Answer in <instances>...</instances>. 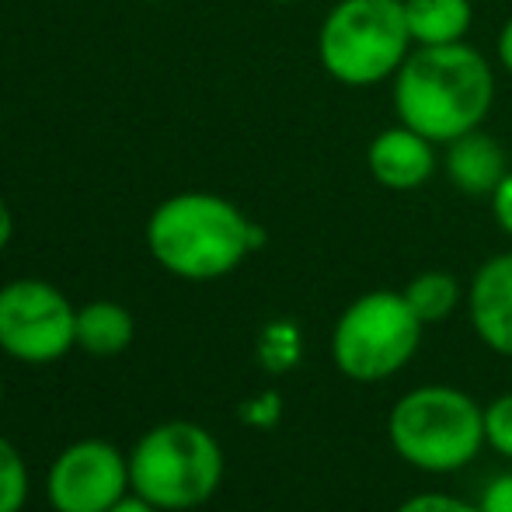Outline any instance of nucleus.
I'll list each match as a JSON object with an SVG mask.
<instances>
[{
	"instance_id": "f257e3e1",
	"label": "nucleus",
	"mask_w": 512,
	"mask_h": 512,
	"mask_svg": "<svg viewBox=\"0 0 512 512\" xmlns=\"http://www.w3.org/2000/svg\"><path fill=\"white\" fill-rule=\"evenodd\" d=\"M495 102L492 63L467 42L415 46L394 74V112L432 143L481 129Z\"/></svg>"
},
{
	"instance_id": "f03ea898",
	"label": "nucleus",
	"mask_w": 512,
	"mask_h": 512,
	"mask_svg": "<svg viewBox=\"0 0 512 512\" xmlns=\"http://www.w3.org/2000/svg\"><path fill=\"white\" fill-rule=\"evenodd\" d=\"M262 244V227L216 192H178L147 220V248L154 262L189 283L230 276Z\"/></svg>"
},
{
	"instance_id": "7ed1b4c3",
	"label": "nucleus",
	"mask_w": 512,
	"mask_h": 512,
	"mask_svg": "<svg viewBox=\"0 0 512 512\" xmlns=\"http://www.w3.org/2000/svg\"><path fill=\"white\" fill-rule=\"evenodd\" d=\"M387 439L415 471L453 474L485 446V408L457 387H415L387 415Z\"/></svg>"
},
{
	"instance_id": "20e7f679",
	"label": "nucleus",
	"mask_w": 512,
	"mask_h": 512,
	"mask_svg": "<svg viewBox=\"0 0 512 512\" xmlns=\"http://www.w3.org/2000/svg\"><path fill=\"white\" fill-rule=\"evenodd\" d=\"M415 49L401 0H338L317 32V60L345 88L394 81Z\"/></svg>"
},
{
	"instance_id": "39448f33",
	"label": "nucleus",
	"mask_w": 512,
	"mask_h": 512,
	"mask_svg": "<svg viewBox=\"0 0 512 512\" xmlns=\"http://www.w3.org/2000/svg\"><path fill=\"white\" fill-rule=\"evenodd\" d=\"M223 481V450L196 422H164L143 432L129 453V485L161 512L196 509Z\"/></svg>"
},
{
	"instance_id": "423d86ee",
	"label": "nucleus",
	"mask_w": 512,
	"mask_h": 512,
	"mask_svg": "<svg viewBox=\"0 0 512 512\" xmlns=\"http://www.w3.org/2000/svg\"><path fill=\"white\" fill-rule=\"evenodd\" d=\"M425 324L408 307L405 293L370 290L338 314L331 328V359L342 377L380 384L405 370L422 345Z\"/></svg>"
},
{
	"instance_id": "0eeeda50",
	"label": "nucleus",
	"mask_w": 512,
	"mask_h": 512,
	"mask_svg": "<svg viewBox=\"0 0 512 512\" xmlns=\"http://www.w3.org/2000/svg\"><path fill=\"white\" fill-rule=\"evenodd\" d=\"M77 345V310L46 279L0 286V349L28 366L63 359Z\"/></svg>"
},
{
	"instance_id": "6e6552de",
	"label": "nucleus",
	"mask_w": 512,
	"mask_h": 512,
	"mask_svg": "<svg viewBox=\"0 0 512 512\" xmlns=\"http://www.w3.org/2000/svg\"><path fill=\"white\" fill-rule=\"evenodd\" d=\"M46 492L56 512H108L133 492L129 457L105 439H81L53 460Z\"/></svg>"
},
{
	"instance_id": "1a4fd4ad",
	"label": "nucleus",
	"mask_w": 512,
	"mask_h": 512,
	"mask_svg": "<svg viewBox=\"0 0 512 512\" xmlns=\"http://www.w3.org/2000/svg\"><path fill=\"white\" fill-rule=\"evenodd\" d=\"M366 168H370L373 182L384 185V189L411 192V189H422L436 175L439 154L429 136H422L418 129L398 122V126L384 129V133H377L370 140Z\"/></svg>"
},
{
	"instance_id": "9d476101",
	"label": "nucleus",
	"mask_w": 512,
	"mask_h": 512,
	"mask_svg": "<svg viewBox=\"0 0 512 512\" xmlns=\"http://www.w3.org/2000/svg\"><path fill=\"white\" fill-rule=\"evenodd\" d=\"M471 328L492 352L512 359V251L492 255L467 286Z\"/></svg>"
},
{
	"instance_id": "9b49d317",
	"label": "nucleus",
	"mask_w": 512,
	"mask_h": 512,
	"mask_svg": "<svg viewBox=\"0 0 512 512\" xmlns=\"http://www.w3.org/2000/svg\"><path fill=\"white\" fill-rule=\"evenodd\" d=\"M443 171L446 182L457 192L471 199H492L502 178L509 175V154L499 143V136L485 133V129H471V133L446 143Z\"/></svg>"
},
{
	"instance_id": "f8f14e48",
	"label": "nucleus",
	"mask_w": 512,
	"mask_h": 512,
	"mask_svg": "<svg viewBox=\"0 0 512 512\" xmlns=\"http://www.w3.org/2000/svg\"><path fill=\"white\" fill-rule=\"evenodd\" d=\"M415 46H453L474 25L471 0H401Z\"/></svg>"
},
{
	"instance_id": "ddd939ff",
	"label": "nucleus",
	"mask_w": 512,
	"mask_h": 512,
	"mask_svg": "<svg viewBox=\"0 0 512 512\" xmlns=\"http://www.w3.org/2000/svg\"><path fill=\"white\" fill-rule=\"evenodd\" d=\"M133 335V314L122 304H115V300H91V304L77 310V345L88 356H119V352H126L133 345Z\"/></svg>"
},
{
	"instance_id": "4468645a",
	"label": "nucleus",
	"mask_w": 512,
	"mask_h": 512,
	"mask_svg": "<svg viewBox=\"0 0 512 512\" xmlns=\"http://www.w3.org/2000/svg\"><path fill=\"white\" fill-rule=\"evenodd\" d=\"M401 293H405L408 307L415 310L422 324L446 321V317L457 310L460 300H464V290H460L457 276H450V272H443V269L418 272Z\"/></svg>"
},
{
	"instance_id": "2eb2a0df",
	"label": "nucleus",
	"mask_w": 512,
	"mask_h": 512,
	"mask_svg": "<svg viewBox=\"0 0 512 512\" xmlns=\"http://www.w3.org/2000/svg\"><path fill=\"white\" fill-rule=\"evenodd\" d=\"M28 502V467L18 446L0 436V512H21Z\"/></svg>"
},
{
	"instance_id": "dca6fc26",
	"label": "nucleus",
	"mask_w": 512,
	"mask_h": 512,
	"mask_svg": "<svg viewBox=\"0 0 512 512\" xmlns=\"http://www.w3.org/2000/svg\"><path fill=\"white\" fill-rule=\"evenodd\" d=\"M485 443L512 460V394H502L485 405Z\"/></svg>"
},
{
	"instance_id": "f3484780",
	"label": "nucleus",
	"mask_w": 512,
	"mask_h": 512,
	"mask_svg": "<svg viewBox=\"0 0 512 512\" xmlns=\"http://www.w3.org/2000/svg\"><path fill=\"white\" fill-rule=\"evenodd\" d=\"M398 512H481V506L464 502V499H453V495L425 492V495H411L408 502H401Z\"/></svg>"
},
{
	"instance_id": "a211bd4d",
	"label": "nucleus",
	"mask_w": 512,
	"mask_h": 512,
	"mask_svg": "<svg viewBox=\"0 0 512 512\" xmlns=\"http://www.w3.org/2000/svg\"><path fill=\"white\" fill-rule=\"evenodd\" d=\"M478 506H481V512H512V471L488 481Z\"/></svg>"
},
{
	"instance_id": "6ab92c4d",
	"label": "nucleus",
	"mask_w": 512,
	"mask_h": 512,
	"mask_svg": "<svg viewBox=\"0 0 512 512\" xmlns=\"http://www.w3.org/2000/svg\"><path fill=\"white\" fill-rule=\"evenodd\" d=\"M492 216H495V223L502 227V234L512 237V171H509L506 178H502L499 189H495V196H492Z\"/></svg>"
},
{
	"instance_id": "aec40b11",
	"label": "nucleus",
	"mask_w": 512,
	"mask_h": 512,
	"mask_svg": "<svg viewBox=\"0 0 512 512\" xmlns=\"http://www.w3.org/2000/svg\"><path fill=\"white\" fill-rule=\"evenodd\" d=\"M495 53H499V63L512 74V18L502 25V32H499V42H495Z\"/></svg>"
},
{
	"instance_id": "412c9836",
	"label": "nucleus",
	"mask_w": 512,
	"mask_h": 512,
	"mask_svg": "<svg viewBox=\"0 0 512 512\" xmlns=\"http://www.w3.org/2000/svg\"><path fill=\"white\" fill-rule=\"evenodd\" d=\"M108 512H161V509H157L154 502L140 499V495H136V492H129L126 499H119V502H115V506L108 509Z\"/></svg>"
},
{
	"instance_id": "4be33fe9",
	"label": "nucleus",
	"mask_w": 512,
	"mask_h": 512,
	"mask_svg": "<svg viewBox=\"0 0 512 512\" xmlns=\"http://www.w3.org/2000/svg\"><path fill=\"white\" fill-rule=\"evenodd\" d=\"M11 237H14V213H11V206L0 199V251L11 244Z\"/></svg>"
},
{
	"instance_id": "5701e85b",
	"label": "nucleus",
	"mask_w": 512,
	"mask_h": 512,
	"mask_svg": "<svg viewBox=\"0 0 512 512\" xmlns=\"http://www.w3.org/2000/svg\"><path fill=\"white\" fill-rule=\"evenodd\" d=\"M269 4H300V0H269Z\"/></svg>"
},
{
	"instance_id": "b1692460",
	"label": "nucleus",
	"mask_w": 512,
	"mask_h": 512,
	"mask_svg": "<svg viewBox=\"0 0 512 512\" xmlns=\"http://www.w3.org/2000/svg\"><path fill=\"white\" fill-rule=\"evenodd\" d=\"M143 4H164V0H143Z\"/></svg>"
},
{
	"instance_id": "393cba45",
	"label": "nucleus",
	"mask_w": 512,
	"mask_h": 512,
	"mask_svg": "<svg viewBox=\"0 0 512 512\" xmlns=\"http://www.w3.org/2000/svg\"><path fill=\"white\" fill-rule=\"evenodd\" d=\"M0 405H4V387H0Z\"/></svg>"
}]
</instances>
